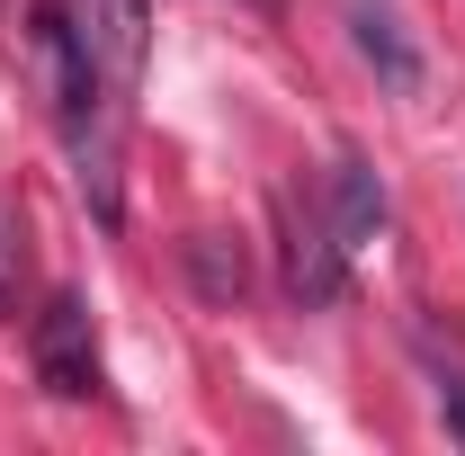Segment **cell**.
I'll use <instances>...</instances> for the list:
<instances>
[{"label":"cell","instance_id":"5b68a950","mask_svg":"<svg viewBox=\"0 0 465 456\" xmlns=\"http://www.w3.org/2000/svg\"><path fill=\"white\" fill-rule=\"evenodd\" d=\"M385 224H394V206H385V179H376L358 153H349L341 171H331V233H341V251H367V242H385Z\"/></svg>","mask_w":465,"mask_h":456},{"label":"cell","instance_id":"277c9868","mask_svg":"<svg viewBox=\"0 0 465 456\" xmlns=\"http://www.w3.org/2000/svg\"><path fill=\"white\" fill-rule=\"evenodd\" d=\"M349 45L376 63V81H385L394 99H411V90H420V45L403 36L394 0H349Z\"/></svg>","mask_w":465,"mask_h":456},{"label":"cell","instance_id":"8992f818","mask_svg":"<svg viewBox=\"0 0 465 456\" xmlns=\"http://www.w3.org/2000/svg\"><path fill=\"white\" fill-rule=\"evenodd\" d=\"M179 269H188V286H197L206 304H242V286H251V251H242L232 233H188V242H179Z\"/></svg>","mask_w":465,"mask_h":456},{"label":"cell","instance_id":"ba28073f","mask_svg":"<svg viewBox=\"0 0 465 456\" xmlns=\"http://www.w3.org/2000/svg\"><path fill=\"white\" fill-rule=\"evenodd\" d=\"M242 9H260V18H278V9H287V0H242Z\"/></svg>","mask_w":465,"mask_h":456},{"label":"cell","instance_id":"7a4b0ae2","mask_svg":"<svg viewBox=\"0 0 465 456\" xmlns=\"http://www.w3.org/2000/svg\"><path fill=\"white\" fill-rule=\"evenodd\" d=\"M278 278H287L295 304H341V286H349V251H341V233H331V215L322 206H304L295 188H278Z\"/></svg>","mask_w":465,"mask_h":456},{"label":"cell","instance_id":"3957f363","mask_svg":"<svg viewBox=\"0 0 465 456\" xmlns=\"http://www.w3.org/2000/svg\"><path fill=\"white\" fill-rule=\"evenodd\" d=\"M81 36L108 72V90L125 99L143 81V45H153V0H81Z\"/></svg>","mask_w":465,"mask_h":456},{"label":"cell","instance_id":"6da1fadb","mask_svg":"<svg viewBox=\"0 0 465 456\" xmlns=\"http://www.w3.org/2000/svg\"><path fill=\"white\" fill-rule=\"evenodd\" d=\"M27 358H36V385L54 402H81L99 394V332H90V304L54 286L45 304H36V322H27Z\"/></svg>","mask_w":465,"mask_h":456},{"label":"cell","instance_id":"52a82bcc","mask_svg":"<svg viewBox=\"0 0 465 456\" xmlns=\"http://www.w3.org/2000/svg\"><path fill=\"white\" fill-rule=\"evenodd\" d=\"M18 286H27V224L0 197V313H18Z\"/></svg>","mask_w":465,"mask_h":456}]
</instances>
